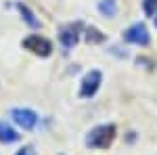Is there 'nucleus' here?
<instances>
[{"label":"nucleus","instance_id":"nucleus-1","mask_svg":"<svg viewBox=\"0 0 157 155\" xmlns=\"http://www.w3.org/2000/svg\"><path fill=\"white\" fill-rule=\"evenodd\" d=\"M115 141V126L113 124H101L88 132L86 136V147L90 149H107Z\"/></svg>","mask_w":157,"mask_h":155},{"label":"nucleus","instance_id":"nucleus-2","mask_svg":"<svg viewBox=\"0 0 157 155\" xmlns=\"http://www.w3.org/2000/svg\"><path fill=\"white\" fill-rule=\"evenodd\" d=\"M21 46H23L25 50L38 55V57H50V55H52V42H50L48 38L40 36V34L27 36L23 42H21Z\"/></svg>","mask_w":157,"mask_h":155},{"label":"nucleus","instance_id":"nucleus-3","mask_svg":"<svg viewBox=\"0 0 157 155\" xmlns=\"http://www.w3.org/2000/svg\"><path fill=\"white\" fill-rule=\"evenodd\" d=\"M101 84H103V73L98 69H90L80 82V96L82 99H92L98 92Z\"/></svg>","mask_w":157,"mask_h":155},{"label":"nucleus","instance_id":"nucleus-4","mask_svg":"<svg viewBox=\"0 0 157 155\" xmlns=\"http://www.w3.org/2000/svg\"><path fill=\"white\" fill-rule=\"evenodd\" d=\"M124 40L128 44H136V46H149L151 44V34L147 29L145 23H132L126 32H124Z\"/></svg>","mask_w":157,"mask_h":155},{"label":"nucleus","instance_id":"nucleus-5","mask_svg":"<svg viewBox=\"0 0 157 155\" xmlns=\"http://www.w3.org/2000/svg\"><path fill=\"white\" fill-rule=\"evenodd\" d=\"M11 119L19 126V128H23V130H34L38 126V113L36 111H32V109H27V107H15L11 109Z\"/></svg>","mask_w":157,"mask_h":155},{"label":"nucleus","instance_id":"nucleus-6","mask_svg":"<svg viewBox=\"0 0 157 155\" xmlns=\"http://www.w3.org/2000/svg\"><path fill=\"white\" fill-rule=\"evenodd\" d=\"M80 23H65L59 27V42L63 44L65 50H71L78 40H80Z\"/></svg>","mask_w":157,"mask_h":155},{"label":"nucleus","instance_id":"nucleus-7","mask_svg":"<svg viewBox=\"0 0 157 155\" xmlns=\"http://www.w3.org/2000/svg\"><path fill=\"white\" fill-rule=\"evenodd\" d=\"M17 11H19L21 19H23V21L29 25V27H34V29H38V27H40V19H38L36 15L29 11V6H27V4H23V2H17Z\"/></svg>","mask_w":157,"mask_h":155},{"label":"nucleus","instance_id":"nucleus-8","mask_svg":"<svg viewBox=\"0 0 157 155\" xmlns=\"http://www.w3.org/2000/svg\"><path fill=\"white\" fill-rule=\"evenodd\" d=\"M98 13L103 17L113 19L117 15V0H98Z\"/></svg>","mask_w":157,"mask_h":155},{"label":"nucleus","instance_id":"nucleus-9","mask_svg":"<svg viewBox=\"0 0 157 155\" xmlns=\"http://www.w3.org/2000/svg\"><path fill=\"white\" fill-rule=\"evenodd\" d=\"M17 141H19L17 130H13L9 124L0 122V143H17Z\"/></svg>","mask_w":157,"mask_h":155},{"label":"nucleus","instance_id":"nucleus-10","mask_svg":"<svg viewBox=\"0 0 157 155\" xmlns=\"http://www.w3.org/2000/svg\"><path fill=\"white\" fill-rule=\"evenodd\" d=\"M86 42L88 44H101V42H105V34L90 25V27H86Z\"/></svg>","mask_w":157,"mask_h":155},{"label":"nucleus","instance_id":"nucleus-11","mask_svg":"<svg viewBox=\"0 0 157 155\" xmlns=\"http://www.w3.org/2000/svg\"><path fill=\"white\" fill-rule=\"evenodd\" d=\"M143 13H145V17H155L157 15V0H143Z\"/></svg>","mask_w":157,"mask_h":155},{"label":"nucleus","instance_id":"nucleus-12","mask_svg":"<svg viewBox=\"0 0 157 155\" xmlns=\"http://www.w3.org/2000/svg\"><path fill=\"white\" fill-rule=\"evenodd\" d=\"M17 155H36V151H34L32 147H23V149H21Z\"/></svg>","mask_w":157,"mask_h":155},{"label":"nucleus","instance_id":"nucleus-13","mask_svg":"<svg viewBox=\"0 0 157 155\" xmlns=\"http://www.w3.org/2000/svg\"><path fill=\"white\" fill-rule=\"evenodd\" d=\"M153 19H155V27H157V15H155V17H153Z\"/></svg>","mask_w":157,"mask_h":155}]
</instances>
